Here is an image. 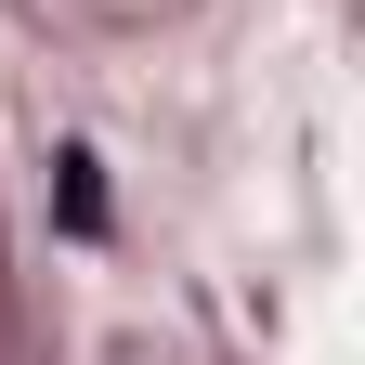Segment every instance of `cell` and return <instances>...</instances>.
<instances>
[{
	"label": "cell",
	"instance_id": "obj_1",
	"mask_svg": "<svg viewBox=\"0 0 365 365\" xmlns=\"http://www.w3.org/2000/svg\"><path fill=\"white\" fill-rule=\"evenodd\" d=\"M53 170H66V222H78V235H105V182H91V157H78V144H66V157H53Z\"/></svg>",
	"mask_w": 365,
	"mask_h": 365
}]
</instances>
